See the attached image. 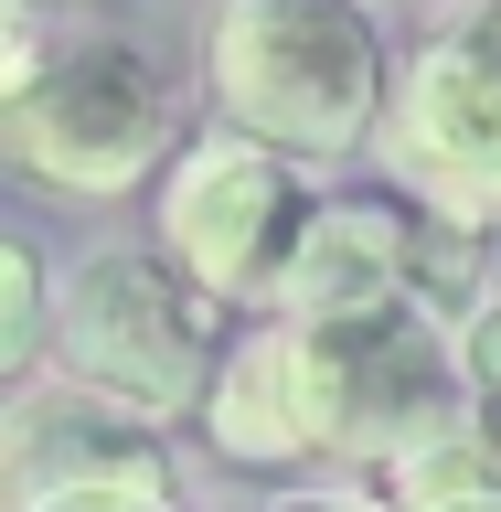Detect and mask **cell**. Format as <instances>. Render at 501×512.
Wrapping results in <instances>:
<instances>
[{
  "instance_id": "6da1fadb",
  "label": "cell",
  "mask_w": 501,
  "mask_h": 512,
  "mask_svg": "<svg viewBox=\"0 0 501 512\" xmlns=\"http://www.w3.org/2000/svg\"><path fill=\"white\" fill-rule=\"evenodd\" d=\"M480 406L470 352L438 310H363V320H267L214 384V448L288 470V459H406Z\"/></svg>"
},
{
  "instance_id": "7a4b0ae2",
  "label": "cell",
  "mask_w": 501,
  "mask_h": 512,
  "mask_svg": "<svg viewBox=\"0 0 501 512\" xmlns=\"http://www.w3.org/2000/svg\"><path fill=\"white\" fill-rule=\"evenodd\" d=\"M203 86L224 128H246L288 160H352L384 139L395 64L363 0H224L203 32Z\"/></svg>"
},
{
  "instance_id": "3957f363",
  "label": "cell",
  "mask_w": 501,
  "mask_h": 512,
  "mask_svg": "<svg viewBox=\"0 0 501 512\" xmlns=\"http://www.w3.org/2000/svg\"><path fill=\"white\" fill-rule=\"evenodd\" d=\"M0 139H11V171H32L43 192H75V203H118L182 160V86L171 64L139 54L128 32H75L43 54L32 86H11L0 107Z\"/></svg>"
},
{
  "instance_id": "277c9868",
  "label": "cell",
  "mask_w": 501,
  "mask_h": 512,
  "mask_svg": "<svg viewBox=\"0 0 501 512\" xmlns=\"http://www.w3.org/2000/svg\"><path fill=\"white\" fill-rule=\"evenodd\" d=\"M54 374L75 395L118 416H192L214 406V310L203 288H182L160 256H86L64 278V320H54Z\"/></svg>"
},
{
  "instance_id": "5b68a950",
  "label": "cell",
  "mask_w": 501,
  "mask_h": 512,
  "mask_svg": "<svg viewBox=\"0 0 501 512\" xmlns=\"http://www.w3.org/2000/svg\"><path fill=\"white\" fill-rule=\"evenodd\" d=\"M310 214L320 203L299 192V160L246 139V128L182 139V160L150 192L171 278L203 288V299H256V310H278V278H288V256H299V235H310Z\"/></svg>"
},
{
  "instance_id": "8992f818",
  "label": "cell",
  "mask_w": 501,
  "mask_h": 512,
  "mask_svg": "<svg viewBox=\"0 0 501 512\" xmlns=\"http://www.w3.org/2000/svg\"><path fill=\"white\" fill-rule=\"evenodd\" d=\"M374 150L427 224L491 235L501 224V22H448L438 43H416Z\"/></svg>"
},
{
  "instance_id": "52a82bcc",
  "label": "cell",
  "mask_w": 501,
  "mask_h": 512,
  "mask_svg": "<svg viewBox=\"0 0 501 512\" xmlns=\"http://www.w3.org/2000/svg\"><path fill=\"white\" fill-rule=\"evenodd\" d=\"M0 480H11V512L75 502V491H150V502H171V448L150 438V416H118L54 374V384H22L11 416H0Z\"/></svg>"
},
{
  "instance_id": "ba28073f",
  "label": "cell",
  "mask_w": 501,
  "mask_h": 512,
  "mask_svg": "<svg viewBox=\"0 0 501 512\" xmlns=\"http://www.w3.org/2000/svg\"><path fill=\"white\" fill-rule=\"evenodd\" d=\"M416 256H427V224L384 192H331L299 235L278 278V310L267 320H363V310H395L416 299Z\"/></svg>"
},
{
  "instance_id": "9c48e42d",
  "label": "cell",
  "mask_w": 501,
  "mask_h": 512,
  "mask_svg": "<svg viewBox=\"0 0 501 512\" xmlns=\"http://www.w3.org/2000/svg\"><path fill=\"white\" fill-rule=\"evenodd\" d=\"M395 512H501V406L491 395L395 459Z\"/></svg>"
},
{
  "instance_id": "30bf717a",
  "label": "cell",
  "mask_w": 501,
  "mask_h": 512,
  "mask_svg": "<svg viewBox=\"0 0 501 512\" xmlns=\"http://www.w3.org/2000/svg\"><path fill=\"white\" fill-rule=\"evenodd\" d=\"M54 320H64V288L43 267L32 235H0V363L32 374V363H54Z\"/></svg>"
},
{
  "instance_id": "8fae6325",
  "label": "cell",
  "mask_w": 501,
  "mask_h": 512,
  "mask_svg": "<svg viewBox=\"0 0 501 512\" xmlns=\"http://www.w3.org/2000/svg\"><path fill=\"white\" fill-rule=\"evenodd\" d=\"M459 352H470V384L501 406V299H480V320L459 331Z\"/></svg>"
},
{
  "instance_id": "7c38bea8",
  "label": "cell",
  "mask_w": 501,
  "mask_h": 512,
  "mask_svg": "<svg viewBox=\"0 0 501 512\" xmlns=\"http://www.w3.org/2000/svg\"><path fill=\"white\" fill-rule=\"evenodd\" d=\"M278 512H395V491H352V480H320V491H288Z\"/></svg>"
},
{
  "instance_id": "4fadbf2b",
  "label": "cell",
  "mask_w": 501,
  "mask_h": 512,
  "mask_svg": "<svg viewBox=\"0 0 501 512\" xmlns=\"http://www.w3.org/2000/svg\"><path fill=\"white\" fill-rule=\"evenodd\" d=\"M43 512H171V502H150V491H75V502H43Z\"/></svg>"
},
{
  "instance_id": "5bb4252c",
  "label": "cell",
  "mask_w": 501,
  "mask_h": 512,
  "mask_svg": "<svg viewBox=\"0 0 501 512\" xmlns=\"http://www.w3.org/2000/svg\"><path fill=\"white\" fill-rule=\"evenodd\" d=\"M214 512H246V502H214Z\"/></svg>"
}]
</instances>
